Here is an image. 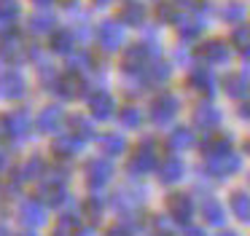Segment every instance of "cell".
<instances>
[{"mask_svg":"<svg viewBox=\"0 0 250 236\" xmlns=\"http://www.w3.org/2000/svg\"><path fill=\"white\" fill-rule=\"evenodd\" d=\"M162 48L156 43H148V40H140V43H132L129 48L124 51V73H143L151 62H156Z\"/></svg>","mask_w":250,"mask_h":236,"instance_id":"1","label":"cell"},{"mask_svg":"<svg viewBox=\"0 0 250 236\" xmlns=\"http://www.w3.org/2000/svg\"><path fill=\"white\" fill-rule=\"evenodd\" d=\"M196 59H199L202 64H226L229 59H231V48H229L226 40H221V38H212V40H205L196 46Z\"/></svg>","mask_w":250,"mask_h":236,"instance_id":"2","label":"cell"},{"mask_svg":"<svg viewBox=\"0 0 250 236\" xmlns=\"http://www.w3.org/2000/svg\"><path fill=\"white\" fill-rule=\"evenodd\" d=\"M178 110H180L178 97L164 91V94H159L156 99L151 102V121L153 123H169L175 116H178Z\"/></svg>","mask_w":250,"mask_h":236,"instance_id":"3","label":"cell"},{"mask_svg":"<svg viewBox=\"0 0 250 236\" xmlns=\"http://www.w3.org/2000/svg\"><path fill=\"white\" fill-rule=\"evenodd\" d=\"M97 40H100V46H103L105 51L121 48V43H124V27H121V21L105 19L103 24L97 27Z\"/></svg>","mask_w":250,"mask_h":236,"instance_id":"4","label":"cell"},{"mask_svg":"<svg viewBox=\"0 0 250 236\" xmlns=\"http://www.w3.org/2000/svg\"><path fill=\"white\" fill-rule=\"evenodd\" d=\"M24 94V78L17 70L0 73V99H17Z\"/></svg>","mask_w":250,"mask_h":236,"instance_id":"5","label":"cell"},{"mask_svg":"<svg viewBox=\"0 0 250 236\" xmlns=\"http://www.w3.org/2000/svg\"><path fill=\"white\" fill-rule=\"evenodd\" d=\"M167 209L178 223H188L191 215H194V204H191L188 193H169L167 198Z\"/></svg>","mask_w":250,"mask_h":236,"instance_id":"6","label":"cell"},{"mask_svg":"<svg viewBox=\"0 0 250 236\" xmlns=\"http://www.w3.org/2000/svg\"><path fill=\"white\" fill-rule=\"evenodd\" d=\"M188 89L202 97H212L215 94V78H212V73L207 67H196L188 75Z\"/></svg>","mask_w":250,"mask_h":236,"instance_id":"7","label":"cell"},{"mask_svg":"<svg viewBox=\"0 0 250 236\" xmlns=\"http://www.w3.org/2000/svg\"><path fill=\"white\" fill-rule=\"evenodd\" d=\"M239 156L234 153H221V156H210V161H207V169H210V175L215 177H229L234 175V172L239 169Z\"/></svg>","mask_w":250,"mask_h":236,"instance_id":"8","label":"cell"},{"mask_svg":"<svg viewBox=\"0 0 250 236\" xmlns=\"http://www.w3.org/2000/svg\"><path fill=\"white\" fill-rule=\"evenodd\" d=\"M153 166H156V153H153L151 145L146 142L135 156H132V161H129V172H132V175H148V172H151Z\"/></svg>","mask_w":250,"mask_h":236,"instance_id":"9","label":"cell"},{"mask_svg":"<svg viewBox=\"0 0 250 236\" xmlns=\"http://www.w3.org/2000/svg\"><path fill=\"white\" fill-rule=\"evenodd\" d=\"M223 91H226L231 99H242V97H248L250 91V80L245 73H229L226 78H223Z\"/></svg>","mask_w":250,"mask_h":236,"instance_id":"10","label":"cell"},{"mask_svg":"<svg viewBox=\"0 0 250 236\" xmlns=\"http://www.w3.org/2000/svg\"><path fill=\"white\" fill-rule=\"evenodd\" d=\"M146 16H148V11H146V5H143L140 0H126V3L121 5L119 19L124 21V24H129V27H140L143 21H146Z\"/></svg>","mask_w":250,"mask_h":236,"instance_id":"11","label":"cell"},{"mask_svg":"<svg viewBox=\"0 0 250 236\" xmlns=\"http://www.w3.org/2000/svg\"><path fill=\"white\" fill-rule=\"evenodd\" d=\"M194 123L199 129L218 126V123H221V110H218V107H212V105H199L194 110Z\"/></svg>","mask_w":250,"mask_h":236,"instance_id":"12","label":"cell"},{"mask_svg":"<svg viewBox=\"0 0 250 236\" xmlns=\"http://www.w3.org/2000/svg\"><path fill=\"white\" fill-rule=\"evenodd\" d=\"M175 24H178V35H180V40H196V38L202 35V30H205V21L202 19H194V16H191V19H178L175 21Z\"/></svg>","mask_w":250,"mask_h":236,"instance_id":"13","label":"cell"},{"mask_svg":"<svg viewBox=\"0 0 250 236\" xmlns=\"http://www.w3.org/2000/svg\"><path fill=\"white\" fill-rule=\"evenodd\" d=\"M191 142H194V134H191V129H186V126L172 129L169 137H167L169 150H186V148H191Z\"/></svg>","mask_w":250,"mask_h":236,"instance_id":"14","label":"cell"},{"mask_svg":"<svg viewBox=\"0 0 250 236\" xmlns=\"http://www.w3.org/2000/svg\"><path fill=\"white\" fill-rule=\"evenodd\" d=\"M231 209L242 223H250V193L245 191H234L231 193Z\"/></svg>","mask_w":250,"mask_h":236,"instance_id":"15","label":"cell"},{"mask_svg":"<svg viewBox=\"0 0 250 236\" xmlns=\"http://www.w3.org/2000/svg\"><path fill=\"white\" fill-rule=\"evenodd\" d=\"M92 110L97 118H110L113 116V97L105 94V91H97L92 97Z\"/></svg>","mask_w":250,"mask_h":236,"instance_id":"16","label":"cell"},{"mask_svg":"<svg viewBox=\"0 0 250 236\" xmlns=\"http://www.w3.org/2000/svg\"><path fill=\"white\" fill-rule=\"evenodd\" d=\"M183 177V164L178 158H169L162 164V172H159V180L162 182H178Z\"/></svg>","mask_w":250,"mask_h":236,"instance_id":"17","label":"cell"},{"mask_svg":"<svg viewBox=\"0 0 250 236\" xmlns=\"http://www.w3.org/2000/svg\"><path fill=\"white\" fill-rule=\"evenodd\" d=\"M202 215H205V220H207V223H212V225H221L223 220H226L223 207L215 201V198H207V201L202 204Z\"/></svg>","mask_w":250,"mask_h":236,"instance_id":"18","label":"cell"},{"mask_svg":"<svg viewBox=\"0 0 250 236\" xmlns=\"http://www.w3.org/2000/svg\"><path fill=\"white\" fill-rule=\"evenodd\" d=\"M221 16H223V21H229V24H239V21L245 19V5L239 3V0H229V3L221 8Z\"/></svg>","mask_w":250,"mask_h":236,"instance_id":"19","label":"cell"},{"mask_svg":"<svg viewBox=\"0 0 250 236\" xmlns=\"http://www.w3.org/2000/svg\"><path fill=\"white\" fill-rule=\"evenodd\" d=\"M229 148H231V139L226 137V134H215V137H210L205 142V153H210V156H221V153H229Z\"/></svg>","mask_w":250,"mask_h":236,"instance_id":"20","label":"cell"},{"mask_svg":"<svg viewBox=\"0 0 250 236\" xmlns=\"http://www.w3.org/2000/svg\"><path fill=\"white\" fill-rule=\"evenodd\" d=\"M60 121H62V107H57V105L54 107H46V110L41 113V118H38V123H41L43 132H51Z\"/></svg>","mask_w":250,"mask_h":236,"instance_id":"21","label":"cell"},{"mask_svg":"<svg viewBox=\"0 0 250 236\" xmlns=\"http://www.w3.org/2000/svg\"><path fill=\"white\" fill-rule=\"evenodd\" d=\"M51 51L54 54H70L73 51V35L67 30L62 32H54V38H51Z\"/></svg>","mask_w":250,"mask_h":236,"instance_id":"22","label":"cell"},{"mask_svg":"<svg viewBox=\"0 0 250 236\" xmlns=\"http://www.w3.org/2000/svg\"><path fill=\"white\" fill-rule=\"evenodd\" d=\"M51 27H54V16L51 14H35L33 19H30V30H33L35 35H43Z\"/></svg>","mask_w":250,"mask_h":236,"instance_id":"23","label":"cell"},{"mask_svg":"<svg viewBox=\"0 0 250 236\" xmlns=\"http://www.w3.org/2000/svg\"><path fill=\"white\" fill-rule=\"evenodd\" d=\"M76 86H81V78H78L76 73H67L65 78H60V94H65V97H76L78 94V89Z\"/></svg>","mask_w":250,"mask_h":236,"instance_id":"24","label":"cell"},{"mask_svg":"<svg viewBox=\"0 0 250 236\" xmlns=\"http://www.w3.org/2000/svg\"><path fill=\"white\" fill-rule=\"evenodd\" d=\"M89 169H92L89 180H92L94 185H100V182H105V180L110 177V166L103 164V161H92V164H89Z\"/></svg>","mask_w":250,"mask_h":236,"instance_id":"25","label":"cell"},{"mask_svg":"<svg viewBox=\"0 0 250 236\" xmlns=\"http://www.w3.org/2000/svg\"><path fill=\"white\" fill-rule=\"evenodd\" d=\"M0 59H3V62H19V43L17 40L0 43Z\"/></svg>","mask_w":250,"mask_h":236,"instance_id":"26","label":"cell"},{"mask_svg":"<svg viewBox=\"0 0 250 236\" xmlns=\"http://www.w3.org/2000/svg\"><path fill=\"white\" fill-rule=\"evenodd\" d=\"M156 16H159V21H178V8H175L169 0H164V3H159V8H156Z\"/></svg>","mask_w":250,"mask_h":236,"instance_id":"27","label":"cell"},{"mask_svg":"<svg viewBox=\"0 0 250 236\" xmlns=\"http://www.w3.org/2000/svg\"><path fill=\"white\" fill-rule=\"evenodd\" d=\"M231 40H234V46H237L239 51H248L250 48V27H237L234 35H231Z\"/></svg>","mask_w":250,"mask_h":236,"instance_id":"28","label":"cell"},{"mask_svg":"<svg viewBox=\"0 0 250 236\" xmlns=\"http://www.w3.org/2000/svg\"><path fill=\"white\" fill-rule=\"evenodd\" d=\"M103 148L108 150V153H121V150H124V139L119 137V134H105L103 137Z\"/></svg>","mask_w":250,"mask_h":236,"instance_id":"29","label":"cell"},{"mask_svg":"<svg viewBox=\"0 0 250 236\" xmlns=\"http://www.w3.org/2000/svg\"><path fill=\"white\" fill-rule=\"evenodd\" d=\"M0 16H3V19H17L19 16V0H0Z\"/></svg>","mask_w":250,"mask_h":236,"instance_id":"30","label":"cell"},{"mask_svg":"<svg viewBox=\"0 0 250 236\" xmlns=\"http://www.w3.org/2000/svg\"><path fill=\"white\" fill-rule=\"evenodd\" d=\"M169 3L183 11H205L207 8V0H169Z\"/></svg>","mask_w":250,"mask_h":236,"instance_id":"31","label":"cell"},{"mask_svg":"<svg viewBox=\"0 0 250 236\" xmlns=\"http://www.w3.org/2000/svg\"><path fill=\"white\" fill-rule=\"evenodd\" d=\"M121 123H124V126H137V123H140V110H137V107H124Z\"/></svg>","mask_w":250,"mask_h":236,"instance_id":"32","label":"cell"},{"mask_svg":"<svg viewBox=\"0 0 250 236\" xmlns=\"http://www.w3.org/2000/svg\"><path fill=\"white\" fill-rule=\"evenodd\" d=\"M8 30H11V19H3V16H0V35L8 32Z\"/></svg>","mask_w":250,"mask_h":236,"instance_id":"33","label":"cell"},{"mask_svg":"<svg viewBox=\"0 0 250 236\" xmlns=\"http://www.w3.org/2000/svg\"><path fill=\"white\" fill-rule=\"evenodd\" d=\"M186 236H207V234L202 228H188V234H186Z\"/></svg>","mask_w":250,"mask_h":236,"instance_id":"34","label":"cell"},{"mask_svg":"<svg viewBox=\"0 0 250 236\" xmlns=\"http://www.w3.org/2000/svg\"><path fill=\"white\" fill-rule=\"evenodd\" d=\"M239 116H242V118H250V105H242V107H239Z\"/></svg>","mask_w":250,"mask_h":236,"instance_id":"35","label":"cell"},{"mask_svg":"<svg viewBox=\"0 0 250 236\" xmlns=\"http://www.w3.org/2000/svg\"><path fill=\"white\" fill-rule=\"evenodd\" d=\"M242 59H245V67L250 70V48H248V51H242Z\"/></svg>","mask_w":250,"mask_h":236,"instance_id":"36","label":"cell"},{"mask_svg":"<svg viewBox=\"0 0 250 236\" xmlns=\"http://www.w3.org/2000/svg\"><path fill=\"white\" fill-rule=\"evenodd\" d=\"M35 5H49V3H54V0H33Z\"/></svg>","mask_w":250,"mask_h":236,"instance_id":"37","label":"cell"},{"mask_svg":"<svg viewBox=\"0 0 250 236\" xmlns=\"http://www.w3.org/2000/svg\"><path fill=\"white\" fill-rule=\"evenodd\" d=\"M108 3H113V0H94V5H108Z\"/></svg>","mask_w":250,"mask_h":236,"instance_id":"38","label":"cell"},{"mask_svg":"<svg viewBox=\"0 0 250 236\" xmlns=\"http://www.w3.org/2000/svg\"><path fill=\"white\" fill-rule=\"evenodd\" d=\"M221 236H237V234H231V231H223V234Z\"/></svg>","mask_w":250,"mask_h":236,"instance_id":"39","label":"cell"},{"mask_svg":"<svg viewBox=\"0 0 250 236\" xmlns=\"http://www.w3.org/2000/svg\"><path fill=\"white\" fill-rule=\"evenodd\" d=\"M245 148H248V153H250V139H248V142H245Z\"/></svg>","mask_w":250,"mask_h":236,"instance_id":"40","label":"cell"}]
</instances>
